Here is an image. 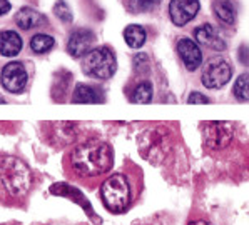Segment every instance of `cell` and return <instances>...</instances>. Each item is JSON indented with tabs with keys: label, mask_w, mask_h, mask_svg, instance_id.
Masks as SVG:
<instances>
[{
	"label": "cell",
	"mask_w": 249,
	"mask_h": 225,
	"mask_svg": "<svg viewBox=\"0 0 249 225\" xmlns=\"http://www.w3.org/2000/svg\"><path fill=\"white\" fill-rule=\"evenodd\" d=\"M112 148L101 140H87L71 154V165L80 177H97L106 174L112 167Z\"/></svg>",
	"instance_id": "obj_1"
},
{
	"label": "cell",
	"mask_w": 249,
	"mask_h": 225,
	"mask_svg": "<svg viewBox=\"0 0 249 225\" xmlns=\"http://www.w3.org/2000/svg\"><path fill=\"white\" fill-rule=\"evenodd\" d=\"M30 170L22 160L3 157L0 160V184L14 197H20L30 187Z\"/></svg>",
	"instance_id": "obj_2"
},
{
	"label": "cell",
	"mask_w": 249,
	"mask_h": 225,
	"mask_svg": "<svg viewBox=\"0 0 249 225\" xmlns=\"http://www.w3.org/2000/svg\"><path fill=\"white\" fill-rule=\"evenodd\" d=\"M101 197L104 205L110 212H124L132 199L129 178L124 174L110 175L101 187Z\"/></svg>",
	"instance_id": "obj_3"
},
{
	"label": "cell",
	"mask_w": 249,
	"mask_h": 225,
	"mask_svg": "<svg viewBox=\"0 0 249 225\" xmlns=\"http://www.w3.org/2000/svg\"><path fill=\"white\" fill-rule=\"evenodd\" d=\"M82 68L87 75L99 80L110 79L117 70V60L109 47L92 48L84 55Z\"/></svg>",
	"instance_id": "obj_4"
},
{
	"label": "cell",
	"mask_w": 249,
	"mask_h": 225,
	"mask_svg": "<svg viewBox=\"0 0 249 225\" xmlns=\"http://www.w3.org/2000/svg\"><path fill=\"white\" fill-rule=\"evenodd\" d=\"M231 65L224 59H213L206 65L201 80L208 89H221L231 80Z\"/></svg>",
	"instance_id": "obj_5"
},
{
	"label": "cell",
	"mask_w": 249,
	"mask_h": 225,
	"mask_svg": "<svg viewBox=\"0 0 249 225\" xmlns=\"http://www.w3.org/2000/svg\"><path fill=\"white\" fill-rule=\"evenodd\" d=\"M232 139V125L228 122H209L204 125V142L211 148H224Z\"/></svg>",
	"instance_id": "obj_6"
},
{
	"label": "cell",
	"mask_w": 249,
	"mask_h": 225,
	"mask_svg": "<svg viewBox=\"0 0 249 225\" xmlns=\"http://www.w3.org/2000/svg\"><path fill=\"white\" fill-rule=\"evenodd\" d=\"M27 70L20 62H10L2 68V85L5 87L9 92L20 94L27 85Z\"/></svg>",
	"instance_id": "obj_7"
},
{
	"label": "cell",
	"mask_w": 249,
	"mask_h": 225,
	"mask_svg": "<svg viewBox=\"0 0 249 225\" xmlns=\"http://www.w3.org/2000/svg\"><path fill=\"white\" fill-rule=\"evenodd\" d=\"M201 3L199 0H171L169 17L174 25H186L197 15Z\"/></svg>",
	"instance_id": "obj_8"
},
{
	"label": "cell",
	"mask_w": 249,
	"mask_h": 225,
	"mask_svg": "<svg viewBox=\"0 0 249 225\" xmlns=\"http://www.w3.org/2000/svg\"><path fill=\"white\" fill-rule=\"evenodd\" d=\"M95 37L90 30L87 29H77L75 32H72V35L69 37V44H67V52L72 57H84L87 52L90 50L92 44H94Z\"/></svg>",
	"instance_id": "obj_9"
},
{
	"label": "cell",
	"mask_w": 249,
	"mask_h": 225,
	"mask_svg": "<svg viewBox=\"0 0 249 225\" xmlns=\"http://www.w3.org/2000/svg\"><path fill=\"white\" fill-rule=\"evenodd\" d=\"M178 53L187 70H196L202 64V52L199 45L191 39H181L178 42Z\"/></svg>",
	"instance_id": "obj_10"
},
{
	"label": "cell",
	"mask_w": 249,
	"mask_h": 225,
	"mask_svg": "<svg viewBox=\"0 0 249 225\" xmlns=\"http://www.w3.org/2000/svg\"><path fill=\"white\" fill-rule=\"evenodd\" d=\"M194 37H196V40L201 45H204V47H208V48H213V50H223L226 47L224 40L221 39L217 29L211 24H204V25L197 27V29L194 30Z\"/></svg>",
	"instance_id": "obj_11"
},
{
	"label": "cell",
	"mask_w": 249,
	"mask_h": 225,
	"mask_svg": "<svg viewBox=\"0 0 249 225\" xmlns=\"http://www.w3.org/2000/svg\"><path fill=\"white\" fill-rule=\"evenodd\" d=\"M51 192L52 193H55V195H62V197H69V199H72L74 202H77L79 205H82L84 207V210L87 212V215H90V217H94L95 220L99 222V219L95 217V213L92 212V207L89 204H87V199L82 195V193L79 192L77 189H74V187H71L69 184H55L51 189Z\"/></svg>",
	"instance_id": "obj_12"
},
{
	"label": "cell",
	"mask_w": 249,
	"mask_h": 225,
	"mask_svg": "<svg viewBox=\"0 0 249 225\" xmlns=\"http://www.w3.org/2000/svg\"><path fill=\"white\" fill-rule=\"evenodd\" d=\"M22 50V39L14 30L0 32V53L3 57H15Z\"/></svg>",
	"instance_id": "obj_13"
},
{
	"label": "cell",
	"mask_w": 249,
	"mask_h": 225,
	"mask_svg": "<svg viewBox=\"0 0 249 225\" xmlns=\"http://www.w3.org/2000/svg\"><path fill=\"white\" fill-rule=\"evenodd\" d=\"M15 24L24 30L36 29V27L44 24V15L39 14L37 10L30 9V7H24L15 15Z\"/></svg>",
	"instance_id": "obj_14"
},
{
	"label": "cell",
	"mask_w": 249,
	"mask_h": 225,
	"mask_svg": "<svg viewBox=\"0 0 249 225\" xmlns=\"http://www.w3.org/2000/svg\"><path fill=\"white\" fill-rule=\"evenodd\" d=\"M72 102L74 104H99L102 102V97L97 89L86 85V83H79L72 95Z\"/></svg>",
	"instance_id": "obj_15"
},
{
	"label": "cell",
	"mask_w": 249,
	"mask_h": 225,
	"mask_svg": "<svg viewBox=\"0 0 249 225\" xmlns=\"http://www.w3.org/2000/svg\"><path fill=\"white\" fill-rule=\"evenodd\" d=\"M124 40L131 48H141L147 40V33L141 25H127L124 30Z\"/></svg>",
	"instance_id": "obj_16"
},
{
	"label": "cell",
	"mask_w": 249,
	"mask_h": 225,
	"mask_svg": "<svg viewBox=\"0 0 249 225\" xmlns=\"http://www.w3.org/2000/svg\"><path fill=\"white\" fill-rule=\"evenodd\" d=\"M213 10H214L217 20H219L221 24H224V25H232V24H234L236 14H234V7H232V3L224 2V0H223V2H214Z\"/></svg>",
	"instance_id": "obj_17"
},
{
	"label": "cell",
	"mask_w": 249,
	"mask_h": 225,
	"mask_svg": "<svg viewBox=\"0 0 249 225\" xmlns=\"http://www.w3.org/2000/svg\"><path fill=\"white\" fill-rule=\"evenodd\" d=\"M53 44H55V40H53L51 35L37 33V35H34L32 40H30V48L36 53H45L53 47Z\"/></svg>",
	"instance_id": "obj_18"
},
{
	"label": "cell",
	"mask_w": 249,
	"mask_h": 225,
	"mask_svg": "<svg viewBox=\"0 0 249 225\" xmlns=\"http://www.w3.org/2000/svg\"><path fill=\"white\" fill-rule=\"evenodd\" d=\"M151 100H152V85L149 82H141L134 89L132 102H136V104H149Z\"/></svg>",
	"instance_id": "obj_19"
},
{
	"label": "cell",
	"mask_w": 249,
	"mask_h": 225,
	"mask_svg": "<svg viewBox=\"0 0 249 225\" xmlns=\"http://www.w3.org/2000/svg\"><path fill=\"white\" fill-rule=\"evenodd\" d=\"M234 95H236L237 100L248 102V95H249V90H248V74H243L241 77H237L236 83H234Z\"/></svg>",
	"instance_id": "obj_20"
},
{
	"label": "cell",
	"mask_w": 249,
	"mask_h": 225,
	"mask_svg": "<svg viewBox=\"0 0 249 225\" xmlns=\"http://www.w3.org/2000/svg\"><path fill=\"white\" fill-rule=\"evenodd\" d=\"M53 14L57 15V18L62 22H72V10L71 7L67 5L66 2H62V0H59V2L53 5Z\"/></svg>",
	"instance_id": "obj_21"
},
{
	"label": "cell",
	"mask_w": 249,
	"mask_h": 225,
	"mask_svg": "<svg viewBox=\"0 0 249 225\" xmlns=\"http://www.w3.org/2000/svg\"><path fill=\"white\" fill-rule=\"evenodd\" d=\"M209 98L206 97V95L199 94V92H193L189 95V98H187V104H209Z\"/></svg>",
	"instance_id": "obj_22"
},
{
	"label": "cell",
	"mask_w": 249,
	"mask_h": 225,
	"mask_svg": "<svg viewBox=\"0 0 249 225\" xmlns=\"http://www.w3.org/2000/svg\"><path fill=\"white\" fill-rule=\"evenodd\" d=\"M145 64H147V57H145L144 53H137V55L134 57V67H136L137 72H142Z\"/></svg>",
	"instance_id": "obj_23"
},
{
	"label": "cell",
	"mask_w": 249,
	"mask_h": 225,
	"mask_svg": "<svg viewBox=\"0 0 249 225\" xmlns=\"http://www.w3.org/2000/svg\"><path fill=\"white\" fill-rule=\"evenodd\" d=\"M10 10V3L9 0H0V15L7 14Z\"/></svg>",
	"instance_id": "obj_24"
},
{
	"label": "cell",
	"mask_w": 249,
	"mask_h": 225,
	"mask_svg": "<svg viewBox=\"0 0 249 225\" xmlns=\"http://www.w3.org/2000/svg\"><path fill=\"white\" fill-rule=\"evenodd\" d=\"M139 2L144 5H154V3H159V0H139Z\"/></svg>",
	"instance_id": "obj_25"
},
{
	"label": "cell",
	"mask_w": 249,
	"mask_h": 225,
	"mask_svg": "<svg viewBox=\"0 0 249 225\" xmlns=\"http://www.w3.org/2000/svg\"><path fill=\"white\" fill-rule=\"evenodd\" d=\"M189 225H211V224L206 222V220H196V222H191Z\"/></svg>",
	"instance_id": "obj_26"
},
{
	"label": "cell",
	"mask_w": 249,
	"mask_h": 225,
	"mask_svg": "<svg viewBox=\"0 0 249 225\" xmlns=\"http://www.w3.org/2000/svg\"><path fill=\"white\" fill-rule=\"evenodd\" d=\"M0 104H5V100H3V98H0Z\"/></svg>",
	"instance_id": "obj_27"
}]
</instances>
